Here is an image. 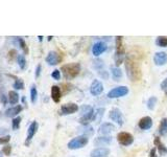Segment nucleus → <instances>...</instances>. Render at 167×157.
<instances>
[{"mask_svg":"<svg viewBox=\"0 0 167 157\" xmlns=\"http://www.w3.org/2000/svg\"><path fill=\"white\" fill-rule=\"evenodd\" d=\"M125 70H126V74L131 81L135 82L141 79L142 74L139 63L132 57H127V59L125 60Z\"/></svg>","mask_w":167,"mask_h":157,"instance_id":"f257e3e1","label":"nucleus"},{"mask_svg":"<svg viewBox=\"0 0 167 157\" xmlns=\"http://www.w3.org/2000/svg\"><path fill=\"white\" fill-rule=\"evenodd\" d=\"M61 70H62L64 77H65L66 79L71 80L78 76V74H80V63L66 64V65L62 66Z\"/></svg>","mask_w":167,"mask_h":157,"instance_id":"f03ea898","label":"nucleus"},{"mask_svg":"<svg viewBox=\"0 0 167 157\" xmlns=\"http://www.w3.org/2000/svg\"><path fill=\"white\" fill-rule=\"evenodd\" d=\"M122 36L116 37V52H115V63L116 66H119L123 62L125 56V49L122 42Z\"/></svg>","mask_w":167,"mask_h":157,"instance_id":"7ed1b4c3","label":"nucleus"},{"mask_svg":"<svg viewBox=\"0 0 167 157\" xmlns=\"http://www.w3.org/2000/svg\"><path fill=\"white\" fill-rule=\"evenodd\" d=\"M89 141V138L85 135L82 136H77V137L71 139L68 143V148L71 150H76V149H80V148H84Z\"/></svg>","mask_w":167,"mask_h":157,"instance_id":"20e7f679","label":"nucleus"},{"mask_svg":"<svg viewBox=\"0 0 167 157\" xmlns=\"http://www.w3.org/2000/svg\"><path fill=\"white\" fill-rule=\"evenodd\" d=\"M93 115H94V110L91 106L84 105L82 107V118H80V121L83 125L88 124L90 121H93Z\"/></svg>","mask_w":167,"mask_h":157,"instance_id":"39448f33","label":"nucleus"},{"mask_svg":"<svg viewBox=\"0 0 167 157\" xmlns=\"http://www.w3.org/2000/svg\"><path fill=\"white\" fill-rule=\"evenodd\" d=\"M129 93V88L125 87V86H119V87H116L114 89L110 90L109 93H108V98L110 99H117L124 96L125 94Z\"/></svg>","mask_w":167,"mask_h":157,"instance_id":"423d86ee","label":"nucleus"},{"mask_svg":"<svg viewBox=\"0 0 167 157\" xmlns=\"http://www.w3.org/2000/svg\"><path fill=\"white\" fill-rule=\"evenodd\" d=\"M117 140L121 146H129L133 143L134 137L132 134L127 133V132H120L117 135Z\"/></svg>","mask_w":167,"mask_h":157,"instance_id":"0eeeda50","label":"nucleus"},{"mask_svg":"<svg viewBox=\"0 0 167 157\" xmlns=\"http://www.w3.org/2000/svg\"><path fill=\"white\" fill-rule=\"evenodd\" d=\"M102 91H104V85L102 84V82L98 80H94L91 84V87H90L91 94L92 96H99Z\"/></svg>","mask_w":167,"mask_h":157,"instance_id":"6e6552de","label":"nucleus"},{"mask_svg":"<svg viewBox=\"0 0 167 157\" xmlns=\"http://www.w3.org/2000/svg\"><path fill=\"white\" fill-rule=\"evenodd\" d=\"M109 116L112 121H116L119 126L123 125V118H122V113L119 109H117V108L112 109L111 112H110V114H109Z\"/></svg>","mask_w":167,"mask_h":157,"instance_id":"1a4fd4ad","label":"nucleus"},{"mask_svg":"<svg viewBox=\"0 0 167 157\" xmlns=\"http://www.w3.org/2000/svg\"><path fill=\"white\" fill-rule=\"evenodd\" d=\"M78 110V106L74 103H69L65 104L61 107V114L66 115V114H72L74 112H76Z\"/></svg>","mask_w":167,"mask_h":157,"instance_id":"9d476101","label":"nucleus"},{"mask_svg":"<svg viewBox=\"0 0 167 157\" xmlns=\"http://www.w3.org/2000/svg\"><path fill=\"white\" fill-rule=\"evenodd\" d=\"M62 61V57L58 54L56 52H50L48 56L46 57V62L49 65H56Z\"/></svg>","mask_w":167,"mask_h":157,"instance_id":"9b49d317","label":"nucleus"},{"mask_svg":"<svg viewBox=\"0 0 167 157\" xmlns=\"http://www.w3.org/2000/svg\"><path fill=\"white\" fill-rule=\"evenodd\" d=\"M153 62H155V64L158 66L165 65L167 62V54L164 52H157V54L155 55V57H153Z\"/></svg>","mask_w":167,"mask_h":157,"instance_id":"f8f14e48","label":"nucleus"},{"mask_svg":"<svg viewBox=\"0 0 167 157\" xmlns=\"http://www.w3.org/2000/svg\"><path fill=\"white\" fill-rule=\"evenodd\" d=\"M107 50V44L104 43V42H97L93 45L92 47V52H93L94 56H99L100 54L105 52Z\"/></svg>","mask_w":167,"mask_h":157,"instance_id":"ddd939ff","label":"nucleus"},{"mask_svg":"<svg viewBox=\"0 0 167 157\" xmlns=\"http://www.w3.org/2000/svg\"><path fill=\"white\" fill-rule=\"evenodd\" d=\"M140 129L142 130H148L151 128L153 126V119H151L149 116H144L139 121V124H138Z\"/></svg>","mask_w":167,"mask_h":157,"instance_id":"4468645a","label":"nucleus"},{"mask_svg":"<svg viewBox=\"0 0 167 157\" xmlns=\"http://www.w3.org/2000/svg\"><path fill=\"white\" fill-rule=\"evenodd\" d=\"M114 130H115V126H114L113 124L105 123L99 127L98 132H99V134H102V135H108V134H110L112 131H114Z\"/></svg>","mask_w":167,"mask_h":157,"instance_id":"2eb2a0df","label":"nucleus"},{"mask_svg":"<svg viewBox=\"0 0 167 157\" xmlns=\"http://www.w3.org/2000/svg\"><path fill=\"white\" fill-rule=\"evenodd\" d=\"M110 150L108 148H97L91 152V157H108Z\"/></svg>","mask_w":167,"mask_h":157,"instance_id":"dca6fc26","label":"nucleus"},{"mask_svg":"<svg viewBox=\"0 0 167 157\" xmlns=\"http://www.w3.org/2000/svg\"><path fill=\"white\" fill-rule=\"evenodd\" d=\"M51 98L53 102L59 103L61 99V89L59 86H52L51 87Z\"/></svg>","mask_w":167,"mask_h":157,"instance_id":"f3484780","label":"nucleus"},{"mask_svg":"<svg viewBox=\"0 0 167 157\" xmlns=\"http://www.w3.org/2000/svg\"><path fill=\"white\" fill-rule=\"evenodd\" d=\"M37 130H38V123L37 121H34V123L30 124L29 128H28V133H27V143L30 140L34 135L37 133Z\"/></svg>","mask_w":167,"mask_h":157,"instance_id":"a211bd4d","label":"nucleus"},{"mask_svg":"<svg viewBox=\"0 0 167 157\" xmlns=\"http://www.w3.org/2000/svg\"><path fill=\"white\" fill-rule=\"evenodd\" d=\"M155 146L157 147L158 151H159V153L161 154V155H165L167 153V148L161 143L159 137H155Z\"/></svg>","mask_w":167,"mask_h":157,"instance_id":"6ab92c4d","label":"nucleus"},{"mask_svg":"<svg viewBox=\"0 0 167 157\" xmlns=\"http://www.w3.org/2000/svg\"><path fill=\"white\" fill-rule=\"evenodd\" d=\"M21 110H22V106L18 105V106H16V107H13V108H11V109L6 110V115L11 116V118L16 116L18 113H20Z\"/></svg>","mask_w":167,"mask_h":157,"instance_id":"aec40b11","label":"nucleus"},{"mask_svg":"<svg viewBox=\"0 0 167 157\" xmlns=\"http://www.w3.org/2000/svg\"><path fill=\"white\" fill-rule=\"evenodd\" d=\"M159 133L161 135H166L167 134V118H164L161 119V123L159 125Z\"/></svg>","mask_w":167,"mask_h":157,"instance_id":"412c9836","label":"nucleus"},{"mask_svg":"<svg viewBox=\"0 0 167 157\" xmlns=\"http://www.w3.org/2000/svg\"><path fill=\"white\" fill-rule=\"evenodd\" d=\"M18 101H19V96L17 92H15V91L8 92V102H10V104L15 105V104L18 103Z\"/></svg>","mask_w":167,"mask_h":157,"instance_id":"4be33fe9","label":"nucleus"},{"mask_svg":"<svg viewBox=\"0 0 167 157\" xmlns=\"http://www.w3.org/2000/svg\"><path fill=\"white\" fill-rule=\"evenodd\" d=\"M112 141L111 137L105 136V137H97L95 139V145L96 146H102V145H109Z\"/></svg>","mask_w":167,"mask_h":157,"instance_id":"5701e85b","label":"nucleus"},{"mask_svg":"<svg viewBox=\"0 0 167 157\" xmlns=\"http://www.w3.org/2000/svg\"><path fill=\"white\" fill-rule=\"evenodd\" d=\"M112 77L115 81H119L122 78V71L118 67L112 68Z\"/></svg>","mask_w":167,"mask_h":157,"instance_id":"b1692460","label":"nucleus"},{"mask_svg":"<svg viewBox=\"0 0 167 157\" xmlns=\"http://www.w3.org/2000/svg\"><path fill=\"white\" fill-rule=\"evenodd\" d=\"M156 44L158 46H161V47H166L167 46V37H158L156 40Z\"/></svg>","mask_w":167,"mask_h":157,"instance_id":"393cba45","label":"nucleus"},{"mask_svg":"<svg viewBox=\"0 0 167 157\" xmlns=\"http://www.w3.org/2000/svg\"><path fill=\"white\" fill-rule=\"evenodd\" d=\"M104 112H105L104 108H100V109H98L97 111H96V113H94V115H93L94 121H96L97 123H99V121L102 119V116H104Z\"/></svg>","mask_w":167,"mask_h":157,"instance_id":"a878e982","label":"nucleus"},{"mask_svg":"<svg viewBox=\"0 0 167 157\" xmlns=\"http://www.w3.org/2000/svg\"><path fill=\"white\" fill-rule=\"evenodd\" d=\"M37 98H38V91H37L36 86L34 85L30 89V99H32V103H36Z\"/></svg>","mask_w":167,"mask_h":157,"instance_id":"bb28decb","label":"nucleus"},{"mask_svg":"<svg viewBox=\"0 0 167 157\" xmlns=\"http://www.w3.org/2000/svg\"><path fill=\"white\" fill-rule=\"evenodd\" d=\"M156 104H157V98H156V96H151V98L147 101V108H148L149 110H153V108H155Z\"/></svg>","mask_w":167,"mask_h":157,"instance_id":"cd10ccee","label":"nucleus"},{"mask_svg":"<svg viewBox=\"0 0 167 157\" xmlns=\"http://www.w3.org/2000/svg\"><path fill=\"white\" fill-rule=\"evenodd\" d=\"M17 62H18V64H19V66H20L21 69H24V68H25L26 60L23 56H22V55H19V56L17 57Z\"/></svg>","mask_w":167,"mask_h":157,"instance_id":"c85d7f7f","label":"nucleus"},{"mask_svg":"<svg viewBox=\"0 0 167 157\" xmlns=\"http://www.w3.org/2000/svg\"><path fill=\"white\" fill-rule=\"evenodd\" d=\"M20 121H21V118H19V116H17V118L13 119V129L14 130L18 129L20 127Z\"/></svg>","mask_w":167,"mask_h":157,"instance_id":"c756f323","label":"nucleus"},{"mask_svg":"<svg viewBox=\"0 0 167 157\" xmlns=\"http://www.w3.org/2000/svg\"><path fill=\"white\" fill-rule=\"evenodd\" d=\"M19 42H20L21 48L24 50V52H25V55H28V47H27V45H26L25 42H24V40H23V39H19Z\"/></svg>","mask_w":167,"mask_h":157,"instance_id":"7c9ffc66","label":"nucleus"},{"mask_svg":"<svg viewBox=\"0 0 167 157\" xmlns=\"http://www.w3.org/2000/svg\"><path fill=\"white\" fill-rule=\"evenodd\" d=\"M14 87L16 88V89H23V87H24V85H23V81L22 80H17L16 82H15V84H14Z\"/></svg>","mask_w":167,"mask_h":157,"instance_id":"2f4dec72","label":"nucleus"},{"mask_svg":"<svg viewBox=\"0 0 167 157\" xmlns=\"http://www.w3.org/2000/svg\"><path fill=\"white\" fill-rule=\"evenodd\" d=\"M51 77H52V78H53V79H56V80H60V78H61V74H60V71H59L58 69H56V70H54V71L51 74Z\"/></svg>","mask_w":167,"mask_h":157,"instance_id":"473e14b6","label":"nucleus"},{"mask_svg":"<svg viewBox=\"0 0 167 157\" xmlns=\"http://www.w3.org/2000/svg\"><path fill=\"white\" fill-rule=\"evenodd\" d=\"M11 137L10 136H3V137H0V143L1 145H4V143H8L10 141Z\"/></svg>","mask_w":167,"mask_h":157,"instance_id":"72a5a7b5","label":"nucleus"},{"mask_svg":"<svg viewBox=\"0 0 167 157\" xmlns=\"http://www.w3.org/2000/svg\"><path fill=\"white\" fill-rule=\"evenodd\" d=\"M15 57H18L17 56V52L16 50H10V52H8V58H10V60H13L15 58Z\"/></svg>","mask_w":167,"mask_h":157,"instance_id":"f704fd0d","label":"nucleus"},{"mask_svg":"<svg viewBox=\"0 0 167 157\" xmlns=\"http://www.w3.org/2000/svg\"><path fill=\"white\" fill-rule=\"evenodd\" d=\"M11 152H12V147H10V146H5V147L3 148V153L5 154V155H10Z\"/></svg>","mask_w":167,"mask_h":157,"instance_id":"c9c22d12","label":"nucleus"},{"mask_svg":"<svg viewBox=\"0 0 167 157\" xmlns=\"http://www.w3.org/2000/svg\"><path fill=\"white\" fill-rule=\"evenodd\" d=\"M161 88L163 90H165V91H167V78L161 83Z\"/></svg>","mask_w":167,"mask_h":157,"instance_id":"e433bc0d","label":"nucleus"},{"mask_svg":"<svg viewBox=\"0 0 167 157\" xmlns=\"http://www.w3.org/2000/svg\"><path fill=\"white\" fill-rule=\"evenodd\" d=\"M40 72H41V65H38L37 66V69H36V78H39Z\"/></svg>","mask_w":167,"mask_h":157,"instance_id":"4c0bfd02","label":"nucleus"},{"mask_svg":"<svg viewBox=\"0 0 167 157\" xmlns=\"http://www.w3.org/2000/svg\"><path fill=\"white\" fill-rule=\"evenodd\" d=\"M99 76L104 77L105 79H108V74H107V71H105V70H102V72L99 71Z\"/></svg>","mask_w":167,"mask_h":157,"instance_id":"58836bf2","label":"nucleus"},{"mask_svg":"<svg viewBox=\"0 0 167 157\" xmlns=\"http://www.w3.org/2000/svg\"><path fill=\"white\" fill-rule=\"evenodd\" d=\"M156 149L155 148H153V149L150 150V153H149V157H156Z\"/></svg>","mask_w":167,"mask_h":157,"instance_id":"ea45409f","label":"nucleus"}]
</instances>
